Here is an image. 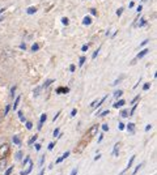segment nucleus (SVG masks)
Wrapping results in <instances>:
<instances>
[{
	"mask_svg": "<svg viewBox=\"0 0 157 175\" xmlns=\"http://www.w3.org/2000/svg\"><path fill=\"white\" fill-rule=\"evenodd\" d=\"M1 20H3V19H1V17H0V21H1Z\"/></svg>",
	"mask_w": 157,
	"mask_h": 175,
	"instance_id": "nucleus-60",
	"label": "nucleus"
},
{
	"mask_svg": "<svg viewBox=\"0 0 157 175\" xmlns=\"http://www.w3.org/2000/svg\"><path fill=\"white\" fill-rule=\"evenodd\" d=\"M31 170H33V162H31V161H29V167L25 170V171H21L20 174H21V175H28V174H30Z\"/></svg>",
	"mask_w": 157,
	"mask_h": 175,
	"instance_id": "nucleus-2",
	"label": "nucleus"
},
{
	"mask_svg": "<svg viewBox=\"0 0 157 175\" xmlns=\"http://www.w3.org/2000/svg\"><path fill=\"white\" fill-rule=\"evenodd\" d=\"M29 161H30V157H26V158H25V160H24V165H26V163H29Z\"/></svg>",
	"mask_w": 157,
	"mask_h": 175,
	"instance_id": "nucleus-45",
	"label": "nucleus"
},
{
	"mask_svg": "<svg viewBox=\"0 0 157 175\" xmlns=\"http://www.w3.org/2000/svg\"><path fill=\"white\" fill-rule=\"evenodd\" d=\"M47 120V114H42L41 115V118H39V124H38V129H41L42 128V126L45 124V122Z\"/></svg>",
	"mask_w": 157,
	"mask_h": 175,
	"instance_id": "nucleus-1",
	"label": "nucleus"
},
{
	"mask_svg": "<svg viewBox=\"0 0 157 175\" xmlns=\"http://www.w3.org/2000/svg\"><path fill=\"white\" fill-rule=\"evenodd\" d=\"M123 77H124V76H120L119 79H117V80H115L114 83H113V85H114V86H115V85H118V84H119L120 81H122V79H123Z\"/></svg>",
	"mask_w": 157,
	"mask_h": 175,
	"instance_id": "nucleus-24",
	"label": "nucleus"
},
{
	"mask_svg": "<svg viewBox=\"0 0 157 175\" xmlns=\"http://www.w3.org/2000/svg\"><path fill=\"white\" fill-rule=\"evenodd\" d=\"M71 175H77V169H76V167H75V169L71 171Z\"/></svg>",
	"mask_w": 157,
	"mask_h": 175,
	"instance_id": "nucleus-50",
	"label": "nucleus"
},
{
	"mask_svg": "<svg viewBox=\"0 0 157 175\" xmlns=\"http://www.w3.org/2000/svg\"><path fill=\"white\" fill-rule=\"evenodd\" d=\"M98 52H100V49H98V50H96V51L93 52V55H92V59H96V58H97V55H98Z\"/></svg>",
	"mask_w": 157,
	"mask_h": 175,
	"instance_id": "nucleus-30",
	"label": "nucleus"
},
{
	"mask_svg": "<svg viewBox=\"0 0 157 175\" xmlns=\"http://www.w3.org/2000/svg\"><path fill=\"white\" fill-rule=\"evenodd\" d=\"M127 129H128L130 133H134V132H135V124H134V123H128V124H127Z\"/></svg>",
	"mask_w": 157,
	"mask_h": 175,
	"instance_id": "nucleus-8",
	"label": "nucleus"
},
{
	"mask_svg": "<svg viewBox=\"0 0 157 175\" xmlns=\"http://www.w3.org/2000/svg\"><path fill=\"white\" fill-rule=\"evenodd\" d=\"M90 13H92L93 16H96V15H97V11H96L94 8H92V9H90Z\"/></svg>",
	"mask_w": 157,
	"mask_h": 175,
	"instance_id": "nucleus-51",
	"label": "nucleus"
},
{
	"mask_svg": "<svg viewBox=\"0 0 157 175\" xmlns=\"http://www.w3.org/2000/svg\"><path fill=\"white\" fill-rule=\"evenodd\" d=\"M102 131H104V132H108V131H109V126H108V124H102Z\"/></svg>",
	"mask_w": 157,
	"mask_h": 175,
	"instance_id": "nucleus-29",
	"label": "nucleus"
},
{
	"mask_svg": "<svg viewBox=\"0 0 157 175\" xmlns=\"http://www.w3.org/2000/svg\"><path fill=\"white\" fill-rule=\"evenodd\" d=\"M69 154H71V152H69V150H67V152H65V153L62 156V157H63V160H65L67 157H69Z\"/></svg>",
	"mask_w": 157,
	"mask_h": 175,
	"instance_id": "nucleus-31",
	"label": "nucleus"
},
{
	"mask_svg": "<svg viewBox=\"0 0 157 175\" xmlns=\"http://www.w3.org/2000/svg\"><path fill=\"white\" fill-rule=\"evenodd\" d=\"M135 158H136V157H135V156H132V157H131V158H130V161H128V165H127V167H126V169H124V170H123V171H124V172H126V171H127V170H128V169H130V167H131V166H132V165H134V161H135Z\"/></svg>",
	"mask_w": 157,
	"mask_h": 175,
	"instance_id": "nucleus-7",
	"label": "nucleus"
},
{
	"mask_svg": "<svg viewBox=\"0 0 157 175\" xmlns=\"http://www.w3.org/2000/svg\"><path fill=\"white\" fill-rule=\"evenodd\" d=\"M108 114H110V111H109V110H105L104 112H101V114H100V116H106Z\"/></svg>",
	"mask_w": 157,
	"mask_h": 175,
	"instance_id": "nucleus-34",
	"label": "nucleus"
},
{
	"mask_svg": "<svg viewBox=\"0 0 157 175\" xmlns=\"http://www.w3.org/2000/svg\"><path fill=\"white\" fill-rule=\"evenodd\" d=\"M122 13H123V8H119L117 11V16H122Z\"/></svg>",
	"mask_w": 157,
	"mask_h": 175,
	"instance_id": "nucleus-40",
	"label": "nucleus"
},
{
	"mask_svg": "<svg viewBox=\"0 0 157 175\" xmlns=\"http://www.w3.org/2000/svg\"><path fill=\"white\" fill-rule=\"evenodd\" d=\"M13 142H15L16 145H21V140H20L19 136H13Z\"/></svg>",
	"mask_w": 157,
	"mask_h": 175,
	"instance_id": "nucleus-13",
	"label": "nucleus"
},
{
	"mask_svg": "<svg viewBox=\"0 0 157 175\" xmlns=\"http://www.w3.org/2000/svg\"><path fill=\"white\" fill-rule=\"evenodd\" d=\"M100 158H101V154H97V156L94 157V161H98Z\"/></svg>",
	"mask_w": 157,
	"mask_h": 175,
	"instance_id": "nucleus-54",
	"label": "nucleus"
},
{
	"mask_svg": "<svg viewBox=\"0 0 157 175\" xmlns=\"http://www.w3.org/2000/svg\"><path fill=\"white\" fill-rule=\"evenodd\" d=\"M37 138H38V135H34V136H31L30 137V140L28 141V145H33L34 142L37 141Z\"/></svg>",
	"mask_w": 157,
	"mask_h": 175,
	"instance_id": "nucleus-11",
	"label": "nucleus"
},
{
	"mask_svg": "<svg viewBox=\"0 0 157 175\" xmlns=\"http://www.w3.org/2000/svg\"><path fill=\"white\" fill-rule=\"evenodd\" d=\"M126 104V101L124 99H119L118 102H115L114 104H113V107L114 108H119V107H122V106H124Z\"/></svg>",
	"mask_w": 157,
	"mask_h": 175,
	"instance_id": "nucleus-3",
	"label": "nucleus"
},
{
	"mask_svg": "<svg viewBox=\"0 0 157 175\" xmlns=\"http://www.w3.org/2000/svg\"><path fill=\"white\" fill-rule=\"evenodd\" d=\"M13 171V166H11V167H8V169L5 170V172H4V175H11V172Z\"/></svg>",
	"mask_w": 157,
	"mask_h": 175,
	"instance_id": "nucleus-21",
	"label": "nucleus"
},
{
	"mask_svg": "<svg viewBox=\"0 0 157 175\" xmlns=\"http://www.w3.org/2000/svg\"><path fill=\"white\" fill-rule=\"evenodd\" d=\"M97 128H98V126H97V124H96V126H93L92 128H90V131H89V132H90V135H94V133H96V131H97Z\"/></svg>",
	"mask_w": 157,
	"mask_h": 175,
	"instance_id": "nucleus-20",
	"label": "nucleus"
},
{
	"mask_svg": "<svg viewBox=\"0 0 157 175\" xmlns=\"http://www.w3.org/2000/svg\"><path fill=\"white\" fill-rule=\"evenodd\" d=\"M9 108H11V106H9V104H7V106H5V110H4V115H7V114L9 112Z\"/></svg>",
	"mask_w": 157,
	"mask_h": 175,
	"instance_id": "nucleus-33",
	"label": "nucleus"
},
{
	"mask_svg": "<svg viewBox=\"0 0 157 175\" xmlns=\"http://www.w3.org/2000/svg\"><path fill=\"white\" fill-rule=\"evenodd\" d=\"M88 47H89V46H88V45H84V46L81 47V51H84V52H85L86 50H88Z\"/></svg>",
	"mask_w": 157,
	"mask_h": 175,
	"instance_id": "nucleus-46",
	"label": "nucleus"
},
{
	"mask_svg": "<svg viewBox=\"0 0 157 175\" xmlns=\"http://www.w3.org/2000/svg\"><path fill=\"white\" fill-rule=\"evenodd\" d=\"M4 11H5L4 8H0V15H1V13H4Z\"/></svg>",
	"mask_w": 157,
	"mask_h": 175,
	"instance_id": "nucleus-58",
	"label": "nucleus"
},
{
	"mask_svg": "<svg viewBox=\"0 0 157 175\" xmlns=\"http://www.w3.org/2000/svg\"><path fill=\"white\" fill-rule=\"evenodd\" d=\"M41 90H42V86H38L37 89H34V95H35V97H38V95H39V93H41Z\"/></svg>",
	"mask_w": 157,
	"mask_h": 175,
	"instance_id": "nucleus-17",
	"label": "nucleus"
},
{
	"mask_svg": "<svg viewBox=\"0 0 157 175\" xmlns=\"http://www.w3.org/2000/svg\"><path fill=\"white\" fill-rule=\"evenodd\" d=\"M43 174H45V170H41V172L38 175H43Z\"/></svg>",
	"mask_w": 157,
	"mask_h": 175,
	"instance_id": "nucleus-59",
	"label": "nucleus"
},
{
	"mask_svg": "<svg viewBox=\"0 0 157 175\" xmlns=\"http://www.w3.org/2000/svg\"><path fill=\"white\" fill-rule=\"evenodd\" d=\"M35 150H41V144H35Z\"/></svg>",
	"mask_w": 157,
	"mask_h": 175,
	"instance_id": "nucleus-53",
	"label": "nucleus"
},
{
	"mask_svg": "<svg viewBox=\"0 0 157 175\" xmlns=\"http://www.w3.org/2000/svg\"><path fill=\"white\" fill-rule=\"evenodd\" d=\"M19 118H20V120H21V122H26V120H25V118H24V114H22V111H19Z\"/></svg>",
	"mask_w": 157,
	"mask_h": 175,
	"instance_id": "nucleus-23",
	"label": "nucleus"
},
{
	"mask_svg": "<svg viewBox=\"0 0 157 175\" xmlns=\"http://www.w3.org/2000/svg\"><path fill=\"white\" fill-rule=\"evenodd\" d=\"M119 146H120L119 142H117V144L114 145V149H113V156H114V157L119 156Z\"/></svg>",
	"mask_w": 157,
	"mask_h": 175,
	"instance_id": "nucleus-4",
	"label": "nucleus"
},
{
	"mask_svg": "<svg viewBox=\"0 0 157 175\" xmlns=\"http://www.w3.org/2000/svg\"><path fill=\"white\" fill-rule=\"evenodd\" d=\"M122 94H123V92H122V90H117V92L114 93V97H115V98H119Z\"/></svg>",
	"mask_w": 157,
	"mask_h": 175,
	"instance_id": "nucleus-22",
	"label": "nucleus"
},
{
	"mask_svg": "<svg viewBox=\"0 0 157 175\" xmlns=\"http://www.w3.org/2000/svg\"><path fill=\"white\" fill-rule=\"evenodd\" d=\"M149 88H151V84L149 83H145L144 85H143V90H148Z\"/></svg>",
	"mask_w": 157,
	"mask_h": 175,
	"instance_id": "nucleus-25",
	"label": "nucleus"
},
{
	"mask_svg": "<svg viewBox=\"0 0 157 175\" xmlns=\"http://www.w3.org/2000/svg\"><path fill=\"white\" fill-rule=\"evenodd\" d=\"M54 146H55V142H50V144H49V150H52V149H54Z\"/></svg>",
	"mask_w": 157,
	"mask_h": 175,
	"instance_id": "nucleus-39",
	"label": "nucleus"
},
{
	"mask_svg": "<svg viewBox=\"0 0 157 175\" xmlns=\"http://www.w3.org/2000/svg\"><path fill=\"white\" fill-rule=\"evenodd\" d=\"M134 5H135V3H134V1H130V8H132Z\"/></svg>",
	"mask_w": 157,
	"mask_h": 175,
	"instance_id": "nucleus-57",
	"label": "nucleus"
},
{
	"mask_svg": "<svg viewBox=\"0 0 157 175\" xmlns=\"http://www.w3.org/2000/svg\"><path fill=\"white\" fill-rule=\"evenodd\" d=\"M20 49H21V50H26V45H25V43H21V45H20Z\"/></svg>",
	"mask_w": 157,
	"mask_h": 175,
	"instance_id": "nucleus-48",
	"label": "nucleus"
},
{
	"mask_svg": "<svg viewBox=\"0 0 157 175\" xmlns=\"http://www.w3.org/2000/svg\"><path fill=\"white\" fill-rule=\"evenodd\" d=\"M76 112H77V110H76V108H73V110L71 111V116H75V115H76Z\"/></svg>",
	"mask_w": 157,
	"mask_h": 175,
	"instance_id": "nucleus-49",
	"label": "nucleus"
},
{
	"mask_svg": "<svg viewBox=\"0 0 157 175\" xmlns=\"http://www.w3.org/2000/svg\"><path fill=\"white\" fill-rule=\"evenodd\" d=\"M15 92H16V86H13L12 90H11V95H12V97H15Z\"/></svg>",
	"mask_w": 157,
	"mask_h": 175,
	"instance_id": "nucleus-47",
	"label": "nucleus"
},
{
	"mask_svg": "<svg viewBox=\"0 0 157 175\" xmlns=\"http://www.w3.org/2000/svg\"><path fill=\"white\" fill-rule=\"evenodd\" d=\"M142 9H143V7H142V5H139V7H138V9H136V11H138L139 13H140V12H142Z\"/></svg>",
	"mask_w": 157,
	"mask_h": 175,
	"instance_id": "nucleus-56",
	"label": "nucleus"
},
{
	"mask_svg": "<svg viewBox=\"0 0 157 175\" xmlns=\"http://www.w3.org/2000/svg\"><path fill=\"white\" fill-rule=\"evenodd\" d=\"M69 71H71V72H75V71H76V65H75V64H71V65H69Z\"/></svg>",
	"mask_w": 157,
	"mask_h": 175,
	"instance_id": "nucleus-37",
	"label": "nucleus"
},
{
	"mask_svg": "<svg viewBox=\"0 0 157 175\" xmlns=\"http://www.w3.org/2000/svg\"><path fill=\"white\" fill-rule=\"evenodd\" d=\"M20 99H21V97H20V95L15 99V103H13V110H17V106H19V103H20Z\"/></svg>",
	"mask_w": 157,
	"mask_h": 175,
	"instance_id": "nucleus-12",
	"label": "nucleus"
},
{
	"mask_svg": "<svg viewBox=\"0 0 157 175\" xmlns=\"http://www.w3.org/2000/svg\"><path fill=\"white\" fill-rule=\"evenodd\" d=\"M35 12H37V8H35V7H29L28 9H26V13H28V15H34Z\"/></svg>",
	"mask_w": 157,
	"mask_h": 175,
	"instance_id": "nucleus-9",
	"label": "nucleus"
},
{
	"mask_svg": "<svg viewBox=\"0 0 157 175\" xmlns=\"http://www.w3.org/2000/svg\"><path fill=\"white\" fill-rule=\"evenodd\" d=\"M52 83H54V80H52V79H51V80H47L46 83L43 84V86H42V88H47V86H50V85H51Z\"/></svg>",
	"mask_w": 157,
	"mask_h": 175,
	"instance_id": "nucleus-18",
	"label": "nucleus"
},
{
	"mask_svg": "<svg viewBox=\"0 0 157 175\" xmlns=\"http://www.w3.org/2000/svg\"><path fill=\"white\" fill-rule=\"evenodd\" d=\"M139 98H140V95H136L135 98H134L132 101H131V103H136V102H138V99H139Z\"/></svg>",
	"mask_w": 157,
	"mask_h": 175,
	"instance_id": "nucleus-41",
	"label": "nucleus"
},
{
	"mask_svg": "<svg viewBox=\"0 0 157 175\" xmlns=\"http://www.w3.org/2000/svg\"><path fill=\"white\" fill-rule=\"evenodd\" d=\"M85 56H80V59H79V67H83L84 63H85Z\"/></svg>",
	"mask_w": 157,
	"mask_h": 175,
	"instance_id": "nucleus-14",
	"label": "nucleus"
},
{
	"mask_svg": "<svg viewBox=\"0 0 157 175\" xmlns=\"http://www.w3.org/2000/svg\"><path fill=\"white\" fill-rule=\"evenodd\" d=\"M142 20V21H139V24H138V26H144L145 24H147V21H145L144 19H140Z\"/></svg>",
	"mask_w": 157,
	"mask_h": 175,
	"instance_id": "nucleus-28",
	"label": "nucleus"
},
{
	"mask_svg": "<svg viewBox=\"0 0 157 175\" xmlns=\"http://www.w3.org/2000/svg\"><path fill=\"white\" fill-rule=\"evenodd\" d=\"M152 128V126L151 124H147V127H145V132H148V131H149V129Z\"/></svg>",
	"mask_w": 157,
	"mask_h": 175,
	"instance_id": "nucleus-52",
	"label": "nucleus"
},
{
	"mask_svg": "<svg viewBox=\"0 0 157 175\" xmlns=\"http://www.w3.org/2000/svg\"><path fill=\"white\" fill-rule=\"evenodd\" d=\"M68 92H69L68 88H58L56 89V94H67Z\"/></svg>",
	"mask_w": 157,
	"mask_h": 175,
	"instance_id": "nucleus-5",
	"label": "nucleus"
},
{
	"mask_svg": "<svg viewBox=\"0 0 157 175\" xmlns=\"http://www.w3.org/2000/svg\"><path fill=\"white\" fill-rule=\"evenodd\" d=\"M60 162H63V157H59V158H56V161H55V163H60Z\"/></svg>",
	"mask_w": 157,
	"mask_h": 175,
	"instance_id": "nucleus-44",
	"label": "nucleus"
},
{
	"mask_svg": "<svg viewBox=\"0 0 157 175\" xmlns=\"http://www.w3.org/2000/svg\"><path fill=\"white\" fill-rule=\"evenodd\" d=\"M148 52H149V50H148V49H144V50H143V51H140V52H139V54H138V56H136V59H142L143 56H145V55H147Z\"/></svg>",
	"mask_w": 157,
	"mask_h": 175,
	"instance_id": "nucleus-6",
	"label": "nucleus"
},
{
	"mask_svg": "<svg viewBox=\"0 0 157 175\" xmlns=\"http://www.w3.org/2000/svg\"><path fill=\"white\" fill-rule=\"evenodd\" d=\"M120 116H122V118H127V116H128V111H127V110H122V111H120Z\"/></svg>",
	"mask_w": 157,
	"mask_h": 175,
	"instance_id": "nucleus-19",
	"label": "nucleus"
},
{
	"mask_svg": "<svg viewBox=\"0 0 157 175\" xmlns=\"http://www.w3.org/2000/svg\"><path fill=\"white\" fill-rule=\"evenodd\" d=\"M43 162H45V156L41 157V160H39V166H42V165H43Z\"/></svg>",
	"mask_w": 157,
	"mask_h": 175,
	"instance_id": "nucleus-43",
	"label": "nucleus"
},
{
	"mask_svg": "<svg viewBox=\"0 0 157 175\" xmlns=\"http://www.w3.org/2000/svg\"><path fill=\"white\" fill-rule=\"evenodd\" d=\"M118 128H119V131H123V129L126 128V126H124L122 122H119V124H118Z\"/></svg>",
	"mask_w": 157,
	"mask_h": 175,
	"instance_id": "nucleus-26",
	"label": "nucleus"
},
{
	"mask_svg": "<svg viewBox=\"0 0 157 175\" xmlns=\"http://www.w3.org/2000/svg\"><path fill=\"white\" fill-rule=\"evenodd\" d=\"M26 128L31 129V128H33V123H31V122H26Z\"/></svg>",
	"mask_w": 157,
	"mask_h": 175,
	"instance_id": "nucleus-32",
	"label": "nucleus"
},
{
	"mask_svg": "<svg viewBox=\"0 0 157 175\" xmlns=\"http://www.w3.org/2000/svg\"><path fill=\"white\" fill-rule=\"evenodd\" d=\"M38 50H39V45H38V43H34L33 46H31V51L35 52V51H38Z\"/></svg>",
	"mask_w": 157,
	"mask_h": 175,
	"instance_id": "nucleus-16",
	"label": "nucleus"
},
{
	"mask_svg": "<svg viewBox=\"0 0 157 175\" xmlns=\"http://www.w3.org/2000/svg\"><path fill=\"white\" fill-rule=\"evenodd\" d=\"M142 167H143V163H140V165H138V166H136V167H135V170H134V172H132V175H136V174H138V171H139V170H140V169H142Z\"/></svg>",
	"mask_w": 157,
	"mask_h": 175,
	"instance_id": "nucleus-15",
	"label": "nucleus"
},
{
	"mask_svg": "<svg viewBox=\"0 0 157 175\" xmlns=\"http://www.w3.org/2000/svg\"><path fill=\"white\" fill-rule=\"evenodd\" d=\"M62 24L63 25H68V24H69V20H68L67 17H63V19H62Z\"/></svg>",
	"mask_w": 157,
	"mask_h": 175,
	"instance_id": "nucleus-27",
	"label": "nucleus"
},
{
	"mask_svg": "<svg viewBox=\"0 0 157 175\" xmlns=\"http://www.w3.org/2000/svg\"><path fill=\"white\" fill-rule=\"evenodd\" d=\"M149 42V39H145V41H143L142 43H140V47H143V46H145V45H147V43Z\"/></svg>",
	"mask_w": 157,
	"mask_h": 175,
	"instance_id": "nucleus-42",
	"label": "nucleus"
},
{
	"mask_svg": "<svg viewBox=\"0 0 157 175\" xmlns=\"http://www.w3.org/2000/svg\"><path fill=\"white\" fill-rule=\"evenodd\" d=\"M59 115H60V111H58V112H56V115L54 118H52V122H56V119H58L59 118Z\"/></svg>",
	"mask_w": 157,
	"mask_h": 175,
	"instance_id": "nucleus-38",
	"label": "nucleus"
},
{
	"mask_svg": "<svg viewBox=\"0 0 157 175\" xmlns=\"http://www.w3.org/2000/svg\"><path fill=\"white\" fill-rule=\"evenodd\" d=\"M102 140H104V135H100V137H98V142H101Z\"/></svg>",
	"mask_w": 157,
	"mask_h": 175,
	"instance_id": "nucleus-55",
	"label": "nucleus"
},
{
	"mask_svg": "<svg viewBox=\"0 0 157 175\" xmlns=\"http://www.w3.org/2000/svg\"><path fill=\"white\" fill-rule=\"evenodd\" d=\"M83 24L84 25H90V24H92V19H90L89 16H85V17H84V20H83Z\"/></svg>",
	"mask_w": 157,
	"mask_h": 175,
	"instance_id": "nucleus-10",
	"label": "nucleus"
},
{
	"mask_svg": "<svg viewBox=\"0 0 157 175\" xmlns=\"http://www.w3.org/2000/svg\"><path fill=\"white\" fill-rule=\"evenodd\" d=\"M59 132H60V129H59V128L54 129V133H52V135H54V137H56V136L59 135Z\"/></svg>",
	"mask_w": 157,
	"mask_h": 175,
	"instance_id": "nucleus-35",
	"label": "nucleus"
},
{
	"mask_svg": "<svg viewBox=\"0 0 157 175\" xmlns=\"http://www.w3.org/2000/svg\"><path fill=\"white\" fill-rule=\"evenodd\" d=\"M16 158H17V160H21V158H22V152H17V154H16Z\"/></svg>",
	"mask_w": 157,
	"mask_h": 175,
	"instance_id": "nucleus-36",
	"label": "nucleus"
}]
</instances>
